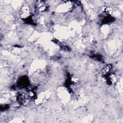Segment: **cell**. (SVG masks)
I'll return each instance as SVG.
<instances>
[{"instance_id":"cell-2","label":"cell","mask_w":123,"mask_h":123,"mask_svg":"<svg viewBox=\"0 0 123 123\" xmlns=\"http://www.w3.org/2000/svg\"><path fill=\"white\" fill-rule=\"evenodd\" d=\"M111 68V66L110 64L105 65L102 69V74L104 75H107L110 72Z\"/></svg>"},{"instance_id":"cell-1","label":"cell","mask_w":123,"mask_h":123,"mask_svg":"<svg viewBox=\"0 0 123 123\" xmlns=\"http://www.w3.org/2000/svg\"><path fill=\"white\" fill-rule=\"evenodd\" d=\"M36 8L40 12H44L47 10V4L44 1H37L36 3Z\"/></svg>"}]
</instances>
